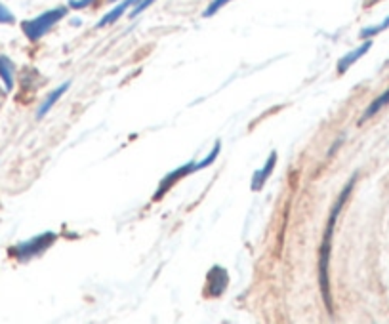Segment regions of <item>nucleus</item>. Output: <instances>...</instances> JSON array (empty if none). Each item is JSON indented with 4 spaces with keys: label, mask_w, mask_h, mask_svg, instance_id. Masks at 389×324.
I'll return each instance as SVG.
<instances>
[{
    "label": "nucleus",
    "mask_w": 389,
    "mask_h": 324,
    "mask_svg": "<svg viewBox=\"0 0 389 324\" xmlns=\"http://www.w3.org/2000/svg\"><path fill=\"white\" fill-rule=\"evenodd\" d=\"M94 0H71V8H75V10H80V8H84V6H90Z\"/></svg>",
    "instance_id": "16"
},
{
    "label": "nucleus",
    "mask_w": 389,
    "mask_h": 324,
    "mask_svg": "<svg viewBox=\"0 0 389 324\" xmlns=\"http://www.w3.org/2000/svg\"><path fill=\"white\" fill-rule=\"evenodd\" d=\"M371 48H372V40H368V38H366V42H364L363 46H359V48H357V50H353V52L345 53L344 58H342V60L338 62V73H340V75H344L345 71L349 69V67H351L355 62H359V60H361V58H363L364 53L368 52Z\"/></svg>",
    "instance_id": "7"
},
{
    "label": "nucleus",
    "mask_w": 389,
    "mask_h": 324,
    "mask_svg": "<svg viewBox=\"0 0 389 324\" xmlns=\"http://www.w3.org/2000/svg\"><path fill=\"white\" fill-rule=\"evenodd\" d=\"M69 90V82H65V84H62V86L58 88V90H53L50 96L46 97L45 103L40 105V109H38V113H36V119H42V116H46L48 114V111L52 109L53 105H55V101H60V97L65 94Z\"/></svg>",
    "instance_id": "8"
},
{
    "label": "nucleus",
    "mask_w": 389,
    "mask_h": 324,
    "mask_svg": "<svg viewBox=\"0 0 389 324\" xmlns=\"http://www.w3.org/2000/svg\"><path fill=\"white\" fill-rule=\"evenodd\" d=\"M153 2H155V0H142V2L138 4V6H134V10H132V12H130V18H136V16H140L143 10L149 8Z\"/></svg>",
    "instance_id": "15"
},
{
    "label": "nucleus",
    "mask_w": 389,
    "mask_h": 324,
    "mask_svg": "<svg viewBox=\"0 0 389 324\" xmlns=\"http://www.w3.org/2000/svg\"><path fill=\"white\" fill-rule=\"evenodd\" d=\"M113 2H115V0H113Z\"/></svg>",
    "instance_id": "17"
},
{
    "label": "nucleus",
    "mask_w": 389,
    "mask_h": 324,
    "mask_svg": "<svg viewBox=\"0 0 389 324\" xmlns=\"http://www.w3.org/2000/svg\"><path fill=\"white\" fill-rule=\"evenodd\" d=\"M55 233H45V235H38V237L31 238V240H27V242H19L18 246H14V248H10V254L14 256V258H18L21 262H25V260H31V258H35V256H40L42 252H46L50 246L55 242Z\"/></svg>",
    "instance_id": "3"
},
{
    "label": "nucleus",
    "mask_w": 389,
    "mask_h": 324,
    "mask_svg": "<svg viewBox=\"0 0 389 324\" xmlns=\"http://www.w3.org/2000/svg\"><path fill=\"white\" fill-rule=\"evenodd\" d=\"M208 286H210V296L220 298L221 294L227 290V271L223 267H212L208 273Z\"/></svg>",
    "instance_id": "5"
},
{
    "label": "nucleus",
    "mask_w": 389,
    "mask_h": 324,
    "mask_svg": "<svg viewBox=\"0 0 389 324\" xmlns=\"http://www.w3.org/2000/svg\"><path fill=\"white\" fill-rule=\"evenodd\" d=\"M386 105H389V90H386L384 94H381L380 97H376L374 101H372L371 105L366 107V111L363 113V116H361V121H359V124H363L364 121H368V119H372L376 113H380L381 109Z\"/></svg>",
    "instance_id": "9"
},
{
    "label": "nucleus",
    "mask_w": 389,
    "mask_h": 324,
    "mask_svg": "<svg viewBox=\"0 0 389 324\" xmlns=\"http://www.w3.org/2000/svg\"><path fill=\"white\" fill-rule=\"evenodd\" d=\"M389 27V16L384 21H381L380 25H376V27H366V29H363L361 31V36L363 38H372V36H376V35H380L381 31H386Z\"/></svg>",
    "instance_id": "12"
},
{
    "label": "nucleus",
    "mask_w": 389,
    "mask_h": 324,
    "mask_svg": "<svg viewBox=\"0 0 389 324\" xmlns=\"http://www.w3.org/2000/svg\"><path fill=\"white\" fill-rule=\"evenodd\" d=\"M65 14H67V8H63V6L62 8L48 10L45 14H40L38 18L25 21V23H23V33H25L29 40L35 42L38 38H42L60 19L65 18Z\"/></svg>",
    "instance_id": "2"
},
{
    "label": "nucleus",
    "mask_w": 389,
    "mask_h": 324,
    "mask_svg": "<svg viewBox=\"0 0 389 324\" xmlns=\"http://www.w3.org/2000/svg\"><path fill=\"white\" fill-rule=\"evenodd\" d=\"M0 79L4 80L8 92L14 88V63L6 55H0Z\"/></svg>",
    "instance_id": "10"
},
{
    "label": "nucleus",
    "mask_w": 389,
    "mask_h": 324,
    "mask_svg": "<svg viewBox=\"0 0 389 324\" xmlns=\"http://www.w3.org/2000/svg\"><path fill=\"white\" fill-rule=\"evenodd\" d=\"M275 164H277V153L273 151V153L269 155V158H267L266 166L262 168V170H258L254 177H252V184H250V189H252V191H262V189H264V185H266L269 175L273 172Z\"/></svg>",
    "instance_id": "6"
},
{
    "label": "nucleus",
    "mask_w": 389,
    "mask_h": 324,
    "mask_svg": "<svg viewBox=\"0 0 389 324\" xmlns=\"http://www.w3.org/2000/svg\"><path fill=\"white\" fill-rule=\"evenodd\" d=\"M357 182V175H353L349 179V184L345 185L344 191L338 197L336 204L332 206V212H330V218H328L327 229H325V235H323V245H321V250H318V284H321V294H323V299H325V306H327L328 313L332 315L334 309H332V294H330V281H328V262H330V246H332V235H334V227H336L338 216L344 208L345 201L349 199V195L353 191V185Z\"/></svg>",
    "instance_id": "1"
},
{
    "label": "nucleus",
    "mask_w": 389,
    "mask_h": 324,
    "mask_svg": "<svg viewBox=\"0 0 389 324\" xmlns=\"http://www.w3.org/2000/svg\"><path fill=\"white\" fill-rule=\"evenodd\" d=\"M14 21H16L14 14L4 4H0V23H14Z\"/></svg>",
    "instance_id": "14"
},
{
    "label": "nucleus",
    "mask_w": 389,
    "mask_h": 324,
    "mask_svg": "<svg viewBox=\"0 0 389 324\" xmlns=\"http://www.w3.org/2000/svg\"><path fill=\"white\" fill-rule=\"evenodd\" d=\"M231 0H214L212 4H210V6H208V8L204 10V18H210V16H214V14H216V12H218V10H221L223 8V6H225V4H229Z\"/></svg>",
    "instance_id": "13"
},
{
    "label": "nucleus",
    "mask_w": 389,
    "mask_h": 324,
    "mask_svg": "<svg viewBox=\"0 0 389 324\" xmlns=\"http://www.w3.org/2000/svg\"><path fill=\"white\" fill-rule=\"evenodd\" d=\"M193 172H197V170H194V162H187L186 166L177 168V170H174L172 174L166 175V177H164V179L160 182L159 189H157V195H155V201L162 199V197L168 193L170 189H172V187H174V185H176L179 179H184L186 175L193 174Z\"/></svg>",
    "instance_id": "4"
},
{
    "label": "nucleus",
    "mask_w": 389,
    "mask_h": 324,
    "mask_svg": "<svg viewBox=\"0 0 389 324\" xmlns=\"http://www.w3.org/2000/svg\"><path fill=\"white\" fill-rule=\"evenodd\" d=\"M220 147H221V143H220V141H216V145H214L212 153H210L208 157L204 158V160H201V162H197V164H194V170L199 172V170H203V168L210 166V164H212L214 160L218 158V155H220Z\"/></svg>",
    "instance_id": "11"
}]
</instances>
